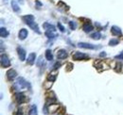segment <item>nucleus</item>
I'll return each mask as SVG.
<instances>
[{
	"label": "nucleus",
	"mask_w": 123,
	"mask_h": 115,
	"mask_svg": "<svg viewBox=\"0 0 123 115\" xmlns=\"http://www.w3.org/2000/svg\"><path fill=\"white\" fill-rule=\"evenodd\" d=\"M22 19H23V21L31 28L36 33H38V34H41V31H40V29H39V27H38V25L34 22V16L31 14H29V15H25V16H23L22 17Z\"/></svg>",
	"instance_id": "1"
},
{
	"label": "nucleus",
	"mask_w": 123,
	"mask_h": 115,
	"mask_svg": "<svg viewBox=\"0 0 123 115\" xmlns=\"http://www.w3.org/2000/svg\"><path fill=\"white\" fill-rule=\"evenodd\" d=\"M27 87H30V84L23 77H18L17 80L15 81V83L13 84V88L17 92H21L22 90H24Z\"/></svg>",
	"instance_id": "2"
},
{
	"label": "nucleus",
	"mask_w": 123,
	"mask_h": 115,
	"mask_svg": "<svg viewBox=\"0 0 123 115\" xmlns=\"http://www.w3.org/2000/svg\"><path fill=\"white\" fill-rule=\"evenodd\" d=\"M78 46L80 48H84V49H98V48H100V45H95L92 43H78Z\"/></svg>",
	"instance_id": "3"
},
{
	"label": "nucleus",
	"mask_w": 123,
	"mask_h": 115,
	"mask_svg": "<svg viewBox=\"0 0 123 115\" xmlns=\"http://www.w3.org/2000/svg\"><path fill=\"white\" fill-rule=\"evenodd\" d=\"M72 58L74 60H83V59H88L89 56L82 53V52H75Z\"/></svg>",
	"instance_id": "4"
},
{
	"label": "nucleus",
	"mask_w": 123,
	"mask_h": 115,
	"mask_svg": "<svg viewBox=\"0 0 123 115\" xmlns=\"http://www.w3.org/2000/svg\"><path fill=\"white\" fill-rule=\"evenodd\" d=\"M0 62H1V66L3 68H7V67H10L11 66V60L9 59V58L7 57V55H4V54L1 55V60H0Z\"/></svg>",
	"instance_id": "5"
},
{
	"label": "nucleus",
	"mask_w": 123,
	"mask_h": 115,
	"mask_svg": "<svg viewBox=\"0 0 123 115\" xmlns=\"http://www.w3.org/2000/svg\"><path fill=\"white\" fill-rule=\"evenodd\" d=\"M15 100L18 104H23V103L27 102V98H26V96H25L23 93L17 92L15 94Z\"/></svg>",
	"instance_id": "6"
},
{
	"label": "nucleus",
	"mask_w": 123,
	"mask_h": 115,
	"mask_svg": "<svg viewBox=\"0 0 123 115\" xmlns=\"http://www.w3.org/2000/svg\"><path fill=\"white\" fill-rule=\"evenodd\" d=\"M6 75H7L8 80H13L16 77V75H17V73H16V71L13 70V69H10V70L7 72Z\"/></svg>",
	"instance_id": "7"
},
{
	"label": "nucleus",
	"mask_w": 123,
	"mask_h": 115,
	"mask_svg": "<svg viewBox=\"0 0 123 115\" xmlns=\"http://www.w3.org/2000/svg\"><path fill=\"white\" fill-rule=\"evenodd\" d=\"M111 33L115 36H121L122 35V31H121L120 28H118L117 26H113L111 28Z\"/></svg>",
	"instance_id": "8"
},
{
	"label": "nucleus",
	"mask_w": 123,
	"mask_h": 115,
	"mask_svg": "<svg viewBox=\"0 0 123 115\" xmlns=\"http://www.w3.org/2000/svg\"><path fill=\"white\" fill-rule=\"evenodd\" d=\"M17 53H18L20 60L24 61L26 59V51H25V49H23L22 47H18L17 48Z\"/></svg>",
	"instance_id": "9"
},
{
	"label": "nucleus",
	"mask_w": 123,
	"mask_h": 115,
	"mask_svg": "<svg viewBox=\"0 0 123 115\" xmlns=\"http://www.w3.org/2000/svg\"><path fill=\"white\" fill-rule=\"evenodd\" d=\"M67 56H68V54H67L65 49H60L58 51V53H57V58L59 59H64V58H67Z\"/></svg>",
	"instance_id": "10"
},
{
	"label": "nucleus",
	"mask_w": 123,
	"mask_h": 115,
	"mask_svg": "<svg viewBox=\"0 0 123 115\" xmlns=\"http://www.w3.org/2000/svg\"><path fill=\"white\" fill-rule=\"evenodd\" d=\"M28 34H29V32H28V30L26 29H20V31H19V33H18V37H19V39L20 40H25L27 37H28Z\"/></svg>",
	"instance_id": "11"
},
{
	"label": "nucleus",
	"mask_w": 123,
	"mask_h": 115,
	"mask_svg": "<svg viewBox=\"0 0 123 115\" xmlns=\"http://www.w3.org/2000/svg\"><path fill=\"white\" fill-rule=\"evenodd\" d=\"M35 59H36V54H35V53H31V54L29 55V57H28L27 62H28L30 65H32V64H34Z\"/></svg>",
	"instance_id": "12"
},
{
	"label": "nucleus",
	"mask_w": 123,
	"mask_h": 115,
	"mask_svg": "<svg viewBox=\"0 0 123 115\" xmlns=\"http://www.w3.org/2000/svg\"><path fill=\"white\" fill-rule=\"evenodd\" d=\"M43 28L46 29V31H55L56 29H55V27L53 26V25H51V24H49V23H45L44 25H43Z\"/></svg>",
	"instance_id": "13"
},
{
	"label": "nucleus",
	"mask_w": 123,
	"mask_h": 115,
	"mask_svg": "<svg viewBox=\"0 0 123 115\" xmlns=\"http://www.w3.org/2000/svg\"><path fill=\"white\" fill-rule=\"evenodd\" d=\"M29 115H38V110H37V107L35 105H32L30 109Z\"/></svg>",
	"instance_id": "14"
},
{
	"label": "nucleus",
	"mask_w": 123,
	"mask_h": 115,
	"mask_svg": "<svg viewBox=\"0 0 123 115\" xmlns=\"http://www.w3.org/2000/svg\"><path fill=\"white\" fill-rule=\"evenodd\" d=\"M82 29H83L84 32L88 33V32H90L91 30H93V26L92 25H90V24H85V25H83Z\"/></svg>",
	"instance_id": "15"
},
{
	"label": "nucleus",
	"mask_w": 123,
	"mask_h": 115,
	"mask_svg": "<svg viewBox=\"0 0 123 115\" xmlns=\"http://www.w3.org/2000/svg\"><path fill=\"white\" fill-rule=\"evenodd\" d=\"M0 36L2 38H6V37L9 36V32H8V30L5 29V28H1L0 29Z\"/></svg>",
	"instance_id": "16"
},
{
	"label": "nucleus",
	"mask_w": 123,
	"mask_h": 115,
	"mask_svg": "<svg viewBox=\"0 0 123 115\" xmlns=\"http://www.w3.org/2000/svg\"><path fill=\"white\" fill-rule=\"evenodd\" d=\"M11 4H12V10H13L15 12H18L20 11V8H19V6L17 5V3L15 2V0H12Z\"/></svg>",
	"instance_id": "17"
},
{
	"label": "nucleus",
	"mask_w": 123,
	"mask_h": 115,
	"mask_svg": "<svg viewBox=\"0 0 123 115\" xmlns=\"http://www.w3.org/2000/svg\"><path fill=\"white\" fill-rule=\"evenodd\" d=\"M46 58L47 60H49V61H51L53 59V55H52V52H51L50 49L46 50Z\"/></svg>",
	"instance_id": "18"
},
{
	"label": "nucleus",
	"mask_w": 123,
	"mask_h": 115,
	"mask_svg": "<svg viewBox=\"0 0 123 115\" xmlns=\"http://www.w3.org/2000/svg\"><path fill=\"white\" fill-rule=\"evenodd\" d=\"M90 37H91L92 39H94V40H99V39L101 38V34H100V32L97 31V32L92 33V34L90 35Z\"/></svg>",
	"instance_id": "19"
},
{
	"label": "nucleus",
	"mask_w": 123,
	"mask_h": 115,
	"mask_svg": "<svg viewBox=\"0 0 123 115\" xmlns=\"http://www.w3.org/2000/svg\"><path fill=\"white\" fill-rule=\"evenodd\" d=\"M46 36L48 39H54L55 37H57L56 34H53V31H46Z\"/></svg>",
	"instance_id": "20"
},
{
	"label": "nucleus",
	"mask_w": 123,
	"mask_h": 115,
	"mask_svg": "<svg viewBox=\"0 0 123 115\" xmlns=\"http://www.w3.org/2000/svg\"><path fill=\"white\" fill-rule=\"evenodd\" d=\"M36 64H37V66H38V67H42V66L45 64V60H44V58H43V57H42V56L39 58V59L37 60Z\"/></svg>",
	"instance_id": "21"
},
{
	"label": "nucleus",
	"mask_w": 123,
	"mask_h": 115,
	"mask_svg": "<svg viewBox=\"0 0 123 115\" xmlns=\"http://www.w3.org/2000/svg\"><path fill=\"white\" fill-rule=\"evenodd\" d=\"M118 43H119L118 39H112V40L109 42V45H111V46H115V45L118 44Z\"/></svg>",
	"instance_id": "22"
},
{
	"label": "nucleus",
	"mask_w": 123,
	"mask_h": 115,
	"mask_svg": "<svg viewBox=\"0 0 123 115\" xmlns=\"http://www.w3.org/2000/svg\"><path fill=\"white\" fill-rule=\"evenodd\" d=\"M68 24H69V28L72 29V30H75V29H76V28H77V24H76L75 22L70 21Z\"/></svg>",
	"instance_id": "23"
},
{
	"label": "nucleus",
	"mask_w": 123,
	"mask_h": 115,
	"mask_svg": "<svg viewBox=\"0 0 123 115\" xmlns=\"http://www.w3.org/2000/svg\"><path fill=\"white\" fill-rule=\"evenodd\" d=\"M47 79H48L49 81H52V82L55 81V80H56V75H50V74H49V75L47 76Z\"/></svg>",
	"instance_id": "24"
},
{
	"label": "nucleus",
	"mask_w": 123,
	"mask_h": 115,
	"mask_svg": "<svg viewBox=\"0 0 123 115\" xmlns=\"http://www.w3.org/2000/svg\"><path fill=\"white\" fill-rule=\"evenodd\" d=\"M66 68H67V69H66V71H67V72H70V71L73 69V64H72V63H70V62H69V63H67Z\"/></svg>",
	"instance_id": "25"
},
{
	"label": "nucleus",
	"mask_w": 123,
	"mask_h": 115,
	"mask_svg": "<svg viewBox=\"0 0 123 115\" xmlns=\"http://www.w3.org/2000/svg\"><path fill=\"white\" fill-rule=\"evenodd\" d=\"M57 26H58V29L61 30V32H64V31H65V29L62 27V25L61 23H58V25H57Z\"/></svg>",
	"instance_id": "26"
},
{
	"label": "nucleus",
	"mask_w": 123,
	"mask_h": 115,
	"mask_svg": "<svg viewBox=\"0 0 123 115\" xmlns=\"http://www.w3.org/2000/svg\"><path fill=\"white\" fill-rule=\"evenodd\" d=\"M60 66H61V63H60V62H56V63L54 64V66H53V70H57Z\"/></svg>",
	"instance_id": "27"
},
{
	"label": "nucleus",
	"mask_w": 123,
	"mask_h": 115,
	"mask_svg": "<svg viewBox=\"0 0 123 115\" xmlns=\"http://www.w3.org/2000/svg\"><path fill=\"white\" fill-rule=\"evenodd\" d=\"M116 58L117 59H123V52H121L119 55H117V56H116Z\"/></svg>",
	"instance_id": "28"
},
{
	"label": "nucleus",
	"mask_w": 123,
	"mask_h": 115,
	"mask_svg": "<svg viewBox=\"0 0 123 115\" xmlns=\"http://www.w3.org/2000/svg\"><path fill=\"white\" fill-rule=\"evenodd\" d=\"M117 69H116V71L117 72H120L121 71V65L120 64H117V67H116Z\"/></svg>",
	"instance_id": "29"
},
{
	"label": "nucleus",
	"mask_w": 123,
	"mask_h": 115,
	"mask_svg": "<svg viewBox=\"0 0 123 115\" xmlns=\"http://www.w3.org/2000/svg\"><path fill=\"white\" fill-rule=\"evenodd\" d=\"M99 56H100V57H105V56H106V53H105V52H101V53L99 54Z\"/></svg>",
	"instance_id": "30"
},
{
	"label": "nucleus",
	"mask_w": 123,
	"mask_h": 115,
	"mask_svg": "<svg viewBox=\"0 0 123 115\" xmlns=\"http://www.w3.org/2000/svg\"><path fill=\"white\" fill-rule=\"evenodd\" d=\"M16 115H23V113H22V111H21V110H19V111H17V114Z\"/></svg>",
	"instance_id": "31"
},
{
	"label": "nucleus",
	"mask_w": 123,
	"mask_h": 115,
	"mask_svg": "<svg viewBox=\"0 0 123 115\" xmlns=\"http://www.w3.org/2000/svg\"><path fill=\"white\" fill-rule=\"evenodd\" d=\"M55 115H62V114H60V113H57V114H55Z\"/></svg>",
	"instance_id": "32"
}]
</instances>
